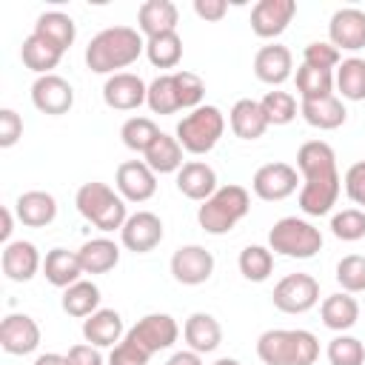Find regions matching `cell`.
Listing matches in <instances>:
<instances>
[{
    "instance_id": "obj_1",
    "label": "cell",
    "mask_w": 365,
    "mask_h": 365,
    "mask_svg": "<svg viewBox=\"0 0 365 365\" xmlns=\"http://www.w3.org/2000/svg\"><path fill=\"white\" fill-rule=\"evenodd\" d=\"M297 168L302 174L299 208L308 217L328 214L342 191V180L336 171V154L325 140H308L297 151Z\"/></svg>"
},
{
    "instance_id": "obj_2",
    "label": "cell",
    "mask_w": 365,
    "mask_h": 365,
    "mask_svg": "<svg viewBox=\"0 0 365 365\" xmlns=\"http://www.w3.org/2000/svg\"><path fill=\"white\" fill-rule=\"evenodd\" d=\"M145 51V40L131 26H111L94 34L86 46V66L94 74H117Z\"/></svg>"
},
{
    "instance_id": "obj_3",
    "label": "cell",
    "mask_w": 365,
    "mask_h": 365,
    "mask_svg": "<svg viewBox=\"0 0 365 365\" xmlns=\"http://www.w3.org/2000/svg\"><path fill=\"white\" fill-rule=\"evenodd\" d=\"M257 356L265 365H314L319 339L305 328H271L257 339Z\"/></svg>"
},
{
    "instance_id": "obj_4",
    "label": "cell",
    "mask_w": 365,
    "mask_h": 365,
    "mask_svg": "<svg viewBox=\"0 0 365 365\" xmlns=\"http://www.w3.org/2000/svg\"><path fill=\"white\" fill-rule=\"evenodd\" d=\"M251 211V197L242 185H222L217 188L197 211V222L205 234H228L245 214Z\"/></svg>"
},
{
    "instance_id": "obj_5",
    "label": "cell",
    "mask_w": 365,
    "mask_h": 365,
    "mask_svg": "<svg viewBox=\"0 0 365 365\" xmlns=\"http://www.w3.org/2000/svg\"><path fill=\"white\" fill-rule=\"evenodd\" d=\"M77 211L100 231H117L125 225L128 214H125V200L106 182H86L77 188L74 197Z\"/></svg>"
},
{
    "instance_id": "obj_6",
    "label": "cell",
    "mask_w": 365,
    "mask_h": 365,
    "mask_svg": "<svg viewBox=\"0 0 365 365\" xmlns=\"http://www.w3.org/2000/svg\"><path fill=\"white\" fill-rule=\"evenodd\" d=\"M268 248L291 259H311L322 248V234L308 220L282 217L268 231Z\"/></svg>"
},
{
    "instance_id": "obj_7",
    "label": "cell",
    "mask_w": 365,
    "mask_h": 365,
    "mask_svg": "<svg viewBox=\"0 0 365 365\" xmlns=\"http://www.w3.org/2000/svg\"><path fill=\"white\" fill-rule=\"evenodd\" d=\"M225 131V117L217 106H200L177 123L174 137L188 154H208Z\"/></svg>"
},
{
    "instance_id": "obj_8",
    "label": "cell",
    "mask_w": 365,
    "mask_h": 365,
    "mask_svg": "<svg viewBox=\"0 0 365 365\" xmlns=\"http://www.w3.org/2000/svg\"><path fill=\"white\" fill-rule=\"evenodd\" d=\"M271 299L282 314H305L319 302V282L311 274H288L274 285Z\"/></svg>"
},
{
    "instance_id": "obj_9",
    "label": "cell",
    "mask_w": 365,
    "mask_h": 365,
    "mask_svg": "<svg viewBox=\"0 0 365 365\" xmlns=\"http://www.w3.org/2000/svg\"><path fill=\"white\" fill-rule=\"evenodd\" d=\"M177 336H180V325L171 314H145L134 328L125 331V339L140 345L145 354L171 348L177 342Z\"/></svg>"
},
{
    "instance_id": "obj_10",
    "label": "cell",
    "mask_w": 365,
    "mask_h": 365,
    "mask_svg": "<svg viewBox=\"0 0 365 365\" xmlns=\"http://www.w3.org/2000/svg\"><path fill=\"white\" fill-rule=\"evenodd\" d=\"M297 168L288 165V163H265L257 168L254 180H251V188L259 200L265 202H279L285 197H291L297 191Z\"/></svg>"
},
{
    "instance_id": "obj_11",
    "label": "cell",
    "mask_w": 365,
    "mask_h": 365,
    "mask_svg": "<svg viewBox=\"0 0 365 365\" xmlns=\"http://www.w3.org/2000/svg\"><path fill=\"white\" fill-rule=\"evenodd\" d=\"M114 185L125 202H145L157 191V174L145 165V160H128L117 165Z\"/></svg>"
},
{
    "instance_id": "obj_12",
    "label": "cell",
    "mask_w": 365,
    "mask_h": 365,
    "mask_svg": "<svg viewBox=\"0 0 365 365\" xmlns=\"http://www.w3.org/2000/svg\"><path fill=\"white\" fill-rule=\"evenodd\" d=\"M171 274L182 285H202L214 274V254L202 245H180L171 254Z\"/></svg>"
},
{
    "instance_id": "obj_13",
    "label": "cell",
    "mask_w": 365,
    "mask_h": 365,
    "mask_svg": "<svg viewBox=\"0 0 365 365\" xmlns=\"http://www.w3.org/2000/svg\"><path fill=\"white\" fill-rule=\"evenodd\" d=\"M31 103L37 111L60 117V114H68V108L74 106V88L60 74H43L31 86Z\"/></svg>"
},
{
    "instance_id": "obj_14",
    "label": "cell",
    "mask_w": 365,
    "mask_h": 365,
    "mask_svg": "<svg viewBox=\"0 0 365 365\" xmlns=\"http://www.w3.org/2000/svg\"><path fill=\"white\" fill-rule=\"evenodd\" d=\"M145 94H148V86L143 83L140 74H131V71H117L103 86V100L114 111H134V108H140L145 103Z\"/></svg>"
},
{
    "instance_id": "obj_15",
    "label": "cell",
    "mask_w": 365,
    "mask_h": 365,
    "mask_svg": "<svg viewBox=\"0 0 365 365\" xmlns=\"http://www.w3.org/2000/svg\"><path fill=\"white\" fill-rule=\"evenodd\" d=\"M120 240L128 251L134 254H148L160 245L163 240V220L151 211H137V214H128L125 225L120 228Z\"/></svg>"
},
{
    "instance_id": "obj_16",
    "label": "cell",
    "mask_w": 365,
    "mask_h": 365,
    "mask_svg": "<svg viewBox=\"0 0 365 365\" xmlns=\"http://www.w3.org/2000/svg\"><path fill=\"white\" fill-rule=\"evenodd\" d=\"M40 345V325L29 314H9L0 322V348L11 356H26Z\"/></svg>"
},
{
    "instance_id": "obj_17",
    "label": "cell",
    "mask_w": 365,
    "mask_h": 365,
    "mask_svg": "<svg viewBox=\"0 0 365 365\" xmlns=\"http://www.w3.org/2000/svg\"><path fill=\"white\" fill-rule=\"evenodd\" d=\"M297 14V3L294 0H259L251 9V31L262 40L279 37L288 23Z\"/></svg>"
},
{
    "instance_id": "obj_18",
    "label": "cell",
    "mask_w": 365,
    "mask_h": 365,
    "mask_svg": "<svg viewBox=\"0 0 365 365\" xmlns=\"http://www.w3.org/2000/svg\"><path fill=\"white\" fill-rule=\"evenodd\" d=\"M328 37H331V46L345 48V51L365 48V11L354 6L334 11L328 23Z\"/></svg>"
},
{
    "instance_id": "obj_19",
    "label": "cell",
    "mask_w": 365,
    "mask_h": 365,
    "mask_svg": "<svg viewBox=\"0 0 365 365\" xmlns=\"http://www.w3.org/2000/svg\"><path fill=\"white\" fill-rule=\"evenodd\" d=\"M0 265H3V274L11 279V282H29L37 271H40V251L34 242L29 240H14L3 248V257H0Z\"/></svg>"
},
{
    "instance_id": "obj_20",
    "label": "cell",
    "mask_w": 365,
    "mask_h": 365,
    "mask_svg": "<svg viewBox=\"0 0 365 365\" xmlns=\"http://www.w3.org/2000/svg\"><path fill=\"white\" fill-rule=\"evenodd\" d=\"M123 317L114 308H100L83 319V339L94 348H114L123 342Z\"/></svg>"
},
{
    "instance_id": "obj_21",
    "label": "cell",
    "mask_w": 365,
    "mask_h": 365,
    "mask_svg": "<svg viewBox=\"0 0 365 365\" xmlns=\"http://www.w3.org/2000/svg\"><path fill=\"white\" fill-rule=\"evenodd\" d=\"M177 191L188 200L205 202L217 191V171L202 160H191L177 171Z\"/></svg>"
},
{
    "instance_id": "obj_22",
    "label": "cell",
    "mask_w": 365,
    "mask_h": 365,
    "mask_svg": "<svg viewBox=\"0 0 365 365\" xmlns=\"http://www.w3.org/2000/svg\"><path fill=\"white\" fill-rule=\"evenodd\" d=\"M180 23V11L171 0H145L137 11V31L148 37L165 34V31H177Z\"/></svg>"
},
{
    "instance_id": "obj_23",
    "label": "cell",
    "mask_w": 365,
    "mask_h": 365,
    "mask_svg": "<svg viewBox=\"0 0 365 365\" xmlns=\"http://www.w3.org/2000/svg\"><path fill=\"white\" fill-rule=\"evenodd\" d=\"M291 68H294V57L279 43L262 46L254 57V74H257V80H262L268 86H282L291 77Z\"/></svg>"
},
{
    "instance_id": "obj_24",
    "label": "cell",
    "mask_w": 365,
    "mask_h": 365,
    "mask_svg": "<svg viewBox=\"0 0 365 365\" xmlns=\"http://www.w3.org/2000/svg\"><path fill=\"white\" fill-rule=\"evenodd\" d=\"M182 336H185V342H188V351H197V354L202 356V354H211V351L220 348V342H222V328H220V322H217L211 314L194 311V314L185 319V325H182Z\"/></svg>"
},
{
    "instance_id": "obj_25",
    "label": "cell",
    "mask_w": 365,
    "mask_h": 365,
    "mask_svg": "<svg viewBox=\"0 0 365 365\" xmlns=\"http://www.w3.org/2000/svg\"><path fill=\"white\" fill-rule=\"evenodd\" d=\"M14 211L26 228H46L57 217V200L48 191H26L17 197Z\"/></svg>"
},
{
    "instance_id": "obj_26",
    "label": "cell",
    "mask_w": 365,
    "mask_h": 365,
    "mask_svg": "<svg viewBox=\"0 0 365 365\" xmlns=\"http://www.w3.org/2000/svg\"><path fill=\"white\" fill-rule=\"evenodd\" d=\"M63 48L57 43H51L48 37L31 31L26 40H23V48H20V57H23V66L31 68L34 74H51V68H57V63L63 60Z\"/></svg>"
},
{
    "instance_id": "obj_27",
    "label": "cell",
    "mask_w": 365,
    "mask_h": 365,
    "mask_svg": "<svg viewBox=\"0 0 365 365\" xmlns=\"http://www.w3.org/2000/svg\"><path fill=\"white\" fill-rule=\"evenodd\" d=\"M228 123H231V131L240 137V140H257L265 134L268 128V117L259 106V100H237L231 106V114H228Z\"/></svg>"
},
{
    "instance_id": "obj_28",
    "label": "cell",
    "mask_w": 365,
    "mask_h": 365,
    "mask_svg": "<svg viewBox=\"0 0 365 365\" xmlns=\"http://www.w3.org/2000/svg\"><path fill=\"white\" fill-rule=\"evenodd\" d=\"M299 114H302V120H305L308 125H314V128H319V131H334V128H339V125L345 123V117H348L342 100L334 97V94H331V97H319V100H302Z\"/></svg>"
},
{
    "instance_id": "obj_29",
    "label": "cell",
    "mask_w": 365,
    "mask_h": 365,
    "mask_svg": "<svg viewBox=\"0 0 365 365\" xmlns=\"http://www.w3.org/2000/svg\"><path fill=\"white\" fill-rule=\"evenodd\" d=\"M43 274H46V279H48L54 288H68V285L80 282L83 265H80L77 251L51 248V251L46 254V259H43Z\"/></svg>"
},
{
    "instance_id": "obj_30",
    "label": "cell",
    "mask_w": 365,
    "mask_h": 365,
    "mask_svg": "<svg viewBox=\"0 0 365 365\" xmlns=\"http://www.w3.org/2000/svg\"><path fill=\"white\" fill-rule=\"evenodd\" d=\"M319 317H322V325L331 328V331H348L356 325L359 319V302L351 297V294H331L322 299L319 305Z\"/></svg>"
},
{
    "instance_id": "obj_31",
    "label": "cell",
    "mask_w": 365,
    "mask_h": 365,
    "mask_svg": "<svg viewBox=\"0 0 365 365\" xmlns=\"http://www.w3.org/2000/svg\"><path fill=\"white\" fill-rule=\"evenodd\" d=\"M77 257H80L83 274H106V271H111L120 262V248H117L114 240L97 237V240L83 242L80 251H77Z\"/></svg>"
},
{
    "instance_id": "obj_32",
    "label": "cell",
    "mask_w": 365,
    "mask_h": 365,
    "mask_svg": "<svg viewBox=\"0 0 365 365\" xmlns=\"http://www.w3.org/2000/svg\"><path fill=\"white\" fill-rule=\"evenodd\" d=\"M182 145H180V140L177 137H171V134H163L160 131V137L151 143V148L145 151V165L154 171V174H174V171H180L185 163H182Z\"/></svg>"
},
{
    "instance_id": "obj_33",
    "label": "cell",
    "mask_w": 365,
    "mask_h": 365,
    "mask_svg": "<svg viewBox=\"0 0 365 365\" xmlns=\"http://www.w3.org/2000/svg\"><path fill=\"white\" fill-rule=\"evenodd\" d=\"M63 311L68 317L86 319L94 311H100V288L91 279H80L63 291Z\"/></svg>"
},
{
    "instance_id": "obj_34",
    "label": "cell",
    "mask_w": 365,
    "mask_h": 365,
    "mask_svg": "<svg viewBox=\"0 0 365 365\" xmlns=\"http://www.w3.org/2000/svg\"><path fill=\"white\" fill-rule=\"evenodd\" d=\"M145 57L154 68H174L182 60V40L177 31H165L145 40Z\"/></svg>"
},
{
    "instance_id": "obj_35",
    "label": "cell",
    "mask_w": 365,
    "mask_h": 365,
    "mask_svg": "<svg viewBox=\"0 0 365 365\" xmlns=\"http://www.w3.org/2000/svg\"><path fill=\"white\" fill-rule=\"evenodd\" d=\"M34 31L43 34V37H48L51 43H57L63 51H68L71 43H74V37H77L74 20L68 14H63V11H43L37 17V23H34Z\"/></svg>"
},
{
    "instance_id": "obj_36",
    "label": "cell",
    "mask_w": 365,
    "mask_h": 365,
    "mask_svg": "<svg viewBox=\"0 0 365 365\" xmlns=\"http://www.w3.org/2000/svg\"><path fill=\"white\" fill-rule=\"evenodd\" d=\"M297 91L302 100H319L334 94V71L328 68H314V66H299L297 68Z\"/></svg>"
},
{
    "instance_id": "obj_37",
    "label": "cell",
    "mask_w": 365,
    "mask_h": 365,
    "mask_svg": "<svg viewBox=\"0 0 365 365\" xmlns=\"http://www.w3.org/2000/svg\"><path fill=\"white\" fill-rule=\"evenodd\" d=\"M237 265H240V274L248 282H265L271 277V271H274V254L265 245H245L240 251Z\"/></svg>"
},
{
    "instance_id": "obj_38",
    "label": "cell",
    "mask_w": 365,
    "mask_h": 365,
    "mask_svg": "<svg viewBox=\"0 0 365 365\" xmlns=\"http://www.w3.org/2000/svg\"><path fill=\"white\" fill-rule=\"evenodd\" d=\"M334 83L345 100H365V60L362 57L342 60Z\"/></svg>"
},
{
    "instance_id": "obj_39",
    "label": "cell",
    "mask_w": 365,
    "mask_h": 365,
    "mask_svg": "<svg viewBox=\"0 0 365 365\" xmlns=\"http://www.w3.org/2000/svg\"><path fill=\"white\" fill-rule=\"evenodd\" d=\"M145 103L154 114H174L180 111V97H177V86H174V74H160L148 83V94Z\"/></svg>"
},
{
    "instance_id": "obj_40",
    "label": "cell",
    "mask_w": 365,
    "mask_h": 365,
    "mask_svg": "<svg viewBox=\"0 0 365 365\" xmlns=\"http://www.w3.org/2000/svg\"><path fill=\"white\" fill-rule=\"evenodd\" d=\"M120 137H123V145L131 148V151H140L145 154L151 148V143L160 137V128L154 120L148 117H128L120 128Z\"/></svg>"
},
{
    "instance_id": "obj_41",
    "label": "cell",
    "mask_w": 365,
    "mask_h": 365,
    "mask_svg": "<svg viewBox=\"0 0 365 365\" xmlns=\"http://www.w3.org/2000/svg\"><path fill=\"white\" fill-rule=\"evenodd\" d=\"M259 106L268 117V125H288L297 117V100L288 91H268L259 100Z\"/></svg>"
},
{
    "instance_id": "obj_42",
    "label": "cell",
    "mask_w": 365,
    "mask_h": 365,
    "mask_svg": "<svg viewBox=\"0 0 365 365\" xmlns=\"http://www.w3.org/2000/svg\"><path fill=\"white\" fill-rule=\"evenodd\" d=\"M331 231L342 242H356L365 237V211L362 208H342L331 217Z\"/></svg>"
},
{
    "instance_id": "obj_43",
    "label": "cell",
    "mask_w": 365,
    "mask_h": 365,
    "mask_svg": "<svg viewBox=\"0 0 365 365\" xmlns=\"http://www.w3.org/2000/svg\"><path fill=\"white\" fill-rule=\"evenodd\" d=\"M328 362L331 365H362L365 362V345L356 336L339 334L328 342Z\"/></svg>"
},
{
    "instance_id": "obj_44",
    "label": "cell",
    "mask_w": 365,
    "mask_h": 365,
    "mask_svg": "<svg viewBox=\"0 0 365 365\" xmlns=\"http://www.w3.org/2000/svg\"><path fill=\"white\" fill-rule=\"evenodd\" d=\"M336 282L342 285L345 294H359L365 291V257L362 254H348L336 262Z\"/></svg>"
},
{
    "instance_id": "obj_45",
    "label": "cell",
    "mask_w": 365,
    "mask_h": 365,
    "mask_svg": "<svg viewBox=\"0 0 365 365\" xmlns=\"http://www.w3.org/2000/svg\"><path fill=\"white\" fill-rule=\"evenodd\" d=\"M174 86H177V97H180V108H200L202 97H205V83L200 74L194 71H174Z\"/></svg>"
},
{
    "instance_id": "obj_46",
    "label": "cell",
    "mask_w": 365,
    "mask_h": 365,
    "mask_svg": "<svg viewBox=\"0 0 365 365\" xmlns=\"http://www.w3.org/2000/svg\"><path fill=\"white\" fill-rule=\"evenodd\" d=\"M302 63L305 66H314V68H334L339 66V48L331 46V43H308L305 51H302Z\"/></svg>"
},
{
    "instance_id": "obj_47",
    "label": "cell",
    "mask_w": 365,
    "mask_h": 365,
    "mask_svg": "<svg viewBox=\"0 0 365 365\" xmlns=\"http://www.w3.org/2000/svg\"><path fill=\"white\" fill-rule=\"evenodd\" d=\"M148 359H151V354H145L140 345H134V342L125 339V336H123V342L114 345L111 354H108V365H148Z\"/></svg>"
},
{
    "instance_id": "obj_48",
    "label": "cell",
    "mask_w": 365,
    "mask_h": 365,
    "mask_svg": "<svg viewBox=\"0 0 365 365\" xmlns=\"http://www.w3.org/2000/svg\"><path fill=\"white\" fill-rule=\"evenodd\" d=\"M23 134V120L14 108H0V148H11Z\"/></svg>"
},
{
    "instance_id": "obj_49",
    "label": "cell",
    "mask_w": 365,
    "mask_h": 365,
    "mask_svg": "<svg viewBox=\"0 0 365 365\" xmlns=\"http://www.w3.org/2000/svg\"><path fill=\"white\" fill-rule=\"evenodd\" d=\"M345 194H348L351 202H356V205L365 208V160L354 163L345 171Z\"/></svg>"
},
{
    "instance_id": "obj_50",
    "label": "cell",
    "mask_w": 365,
    "mask_h": 365,
    "mask_svg": "<svg viewBox=\"0 0 365 365\" xmlns=\"http://www.w3.org/2000/svg\"><path fill=\"white\" fill-rule=\"evenodd\" d=\"M66 356H68V365H106L100 348H94V345H88V342L71 345Z\"/></svg>"
},
{
    "instance_id": "obj_51",
    "label": "cell",
    "mask_w": 365,
    "mask_h": 365,
    "mask_svg": "<svg viewBox=\"0 0 365 365\" xmlns=\"http://www.w3.org/2000/svg\"><path fill=\"white\" fill-rule=\"evenodd\" d=\"M225 11H228V3H225V0H194V14L202 17L205 23L222 20Z\"/></svg>"
},
{
    "instance_id": "obj_52",
    "label": "cell",
    "mask_w": 365,
    "mask_h": 365,
    "mask_svg": "<svg viewBox=\"0 0 365 365\" xmlns=\"http://www.w3.org/2000/svg\"><path fill=\"white\" fill-rule=\"evenodd\" d=\"M165 365H202V356L197 351H177L168 356Z\"/></svg>"
},
{
    "instance_id": "obj_53",
    "label": "cell",
    "mask_w": 365,
    "mask_h": 365,
    "mask_svg": "<svg viewBox=\"0 0 365 365\" xmlns=\"http://www.w3.org/2000/svg\"><path fill=\"white\" fill-rule=\"evenodd\" d=\"M34 365H68V356H63V354H40L34 359Z\"/></svg>"
},
{
    "instance_id": "obj_54",
    "label": "cell",
    "mask_w": 365,
    "mask_h": 365,
    "mask_svg": "<svg viewBox=\"0 0 365 365\" xmlns=\"http://www.w3.org/2000/svg\"><path fill=\"white\" fill-rule=\"evenodd\" d=\"M0 217H3V228H0V240L9 245V237H11V211L9 208H3L0 211Z\"/></svg>"
},
{
    "instance_id": "obj_55",
    "label": "cell",
    "mask_w": 365,
    "mask_h": 365,
    "mask_svg": "<svg viewBox=\"0 0 365 365\" xmlns=\"http://www.w3.org/2000/svg\"><path fill=\"white\" fill-rule=\"evenodd\" d=\"M214 365H240V362H237V359H231V356H222V359H217Z\"/></svg>"
}]
</instances>
